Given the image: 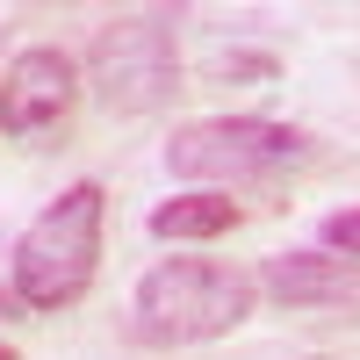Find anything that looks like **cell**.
I'll list each match as a JSON object with an SVG mask.
<instances>
[{
	"label": "cell",
	"mask_w": 360,
	"mask_h": 360,
	"mask_svg": "<svg viewBox=\"0 0 360 360\" xmlns=\"http://www.w3.org/2000/svg\"><path fill=\"white\" fill-rule=\"evenodd\" d=\"M79 108V58L58 44H29L0 72V130L15 144H58Z\"/></svg>",
	"instance_id": "5b68a950"
},
{
	"label": "cell",
	"mask_w": 360,
	"mask_h": 360,
	"mask_svg": "<svg viewBox=\"0 0 360 360\" xmlns=\"http://www.w3.org/2000/svg\"><path fill=\"white\" fill-rule=\"evenodd\" d=\"M259 288L288 310H339L353 317L360 310V259H339V252H274L259 266Z\"/></svg>",
	"instance_id": "8992f818"
},
{
	"label": "cell",
	"mask_w": 360,
	"mask_h": 360,
	"mask_svg": "<svg viewBox=\"0 0 360 360\" xmlns=\"http://www.w3.org/2000/svg\"><path fill=\"white\" fill-rule=\"evenodd\" d=\"M101 224H108V188L101 180H72L58 188V202H44L29 231L15 238L8 259V288L22 310H72L94 288L101 266Z\"/></svg>",
	"instance_id": "6da1fadb"
},
{
	"label": "cell",
	"mask_w": 360,
	"mask_h": 360,
	"mask_svg": "<svg viewBox=\"0 0 360 360\" xmlns=\"http://www.w3.org/2000/svg\"><path fill=\"white\" fill-rule=\"evenodd\" d=\"M0 360H22V353H15V346H8V339H0Z\"/></svg>",
	"instance_id": "9c48e42d"
},
{
	"label": "cell",
	"mask_w": 360,
	"mask_h": 360,
	"mask_svg": "<svg viewBox=\"0 0 360 360\" xmlns=\"http://www.w3.org/2000/svg\"><path fill=\"white\" fill-rule=\"evenodd\" d=\"M245 209H238L231 195H173V202H159L152 209V238H166V245H195V238H224Z\"/></svg>",
	"instance_id": "52a82bcc"
},
{
	"label": "cell",
	"mask_w": 360,
	"mask_h": 360,
	"mask_svg": "<svg viewBox=\"0 0 360 360\" xmlns=\"http://www.w3.org/2000/svg\"><path fill=\"white\" fill-rule=\"evenodd\" d=\"M324 252L360 259V202H353V209H339V217H324Z\"/></svg>",
	"instance_id": "ba28073f"
},
{
	"label": "cell",
	"mask_w": 360,
	"mask_h": 360,
	"mask_svg": "<svg viewBox=\"0 0 360 360\" xmlns=\"http://www.w3.org/2000/svg\"><path fill=\"white\" fill-rule=\"evenodd\" d=\"M86 79L108 115H152L180 94V15L115 8L86 44Z\"/></svg>",
	"instance_id": "3957f363"
},
{
	"label": "cell",
	"mask_w": 360,
	"mask_h": 360,
	"mask_svg": "<svg viewBox=\"0 0 360 360\" xmlns=\"http://www.w3.org/2000/svg\"><path fill=\"white\" fill-rule=\"evenodd\" d=\"M259 303V281L231 259H159L130 295V332L144 346H209L238 332Z\"/></svg>",
	"instance_id": "7a4b0ae2"
},
{
	"label": "cell",
	"mask_w": 360,
	"mask_h": 360,
	"mask_svg": "<svg viewBox=\"0 0 360 360\" xmlns=\"http://www.w3.org/2000/svg\"><path fill=\"white\" fill-rule=\"evenodd\" d=\"M303 130L295 123H266V115H202V123H180L166 144V166L180 180H209V188H252V180H274L303 159Z\"/></svg>",
	"instance_id": "277c9868"
}]
</instances>
